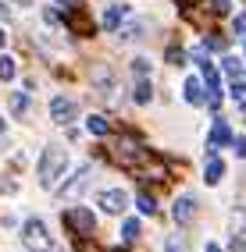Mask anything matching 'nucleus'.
I'll return each instance as SVG.
<instances>
[{
    "mask_svg": "<svg viewBox=\"0 0 246 252\" xmlns=\"http://www.w3.org/2000/svg\"><path fill=\"white\" fill-rule=\"evenodd\" d=\"M64 171H68V149L64 146H46V153L40 160V185L43 189H54Z\"/></svg>",
    "mask_w": 246,
    "mask_h": 252,
    "instance_id": "1",
    "label": "nucleus"
},
{
    "mask_svg": "<svg viewBox=\"0 0 246 252\" xmlns=\"http://www.w3.org/2000/svg\"><path fill=\"white\" fill-rule=\"evenodd\" d=\"M22 245L29 252H50V234H46V224L43 220H25L22 227Z\"/></svg>",
    "mask_w": 246,
    "mask_h": 252,
    "instance_id": "2",
    "label": "nucleus"
},
{
    "mask_svg": "<svg viewBox=\"0 0 246 252\" xmlns=\"http://www.w3.org/2000/svg\"><path fill=\"white\" fill-rule=\"evenodd\" d=\"M96 206H100L104 213H125L128 192H122V189H104V192H96Z\"/></svg>",
    "mask_w": 246,
    "mask_h": 252,
    "instance_id": "3",
    "label": "nucleus"
},
{
    "mask_svg": "<svg viewBox=\"0 0 246 252\" xmlns=\"http://www.w3.org/2000/svg\"><path fill=\"white\" fill-rule=\"evenodd\" d=\"M75 114H79L75 99H68V96H54V99H50V121H54V125H68Z\"/></svg>",
    "mask_w": 246,
    "mask_h": 252,
    "instance_id": "4",
    "label": "nucleus"
},
{
    "mask_svg": "<svg viewBox=\"0 0 246 252\" xmlns=\"http://www.w3.org/2000/svg\"><path fill=\"white\" fill-rule=\"evenodd\" d=\"M93 86H96V96H104V99H114V93H118V78H114L111 68H96L93 71Z\"/></svg>",
    "mask_w": 246,
    "mask_h": 252,
    "instance_id": "5",
    "label": "nucleus"
},
{
    "mask_svg": "<svg viewBox=\"0 0 246 252\" xmlns=\"http://www.w3.org/2000/svg\"><path fill=\"white\" fill-rule=\"evenodd\" d=\"M232 128H228V121H214V128H210V142H207V157H218V146H232Z\"/></svg>",
    "mask_w": 246,
    "mask_h": 252,
    "instance_id": "6",
    "label": "nucleus"
},
{
    "mask_svg": "<svg viewBox=\"0 0 246 252\" xmlns=\"http://www.w3.org/2000/svg\"><path fill=\"white\" fill-rule=\"evenodd\" d=\"M89 174H93V167H89V163H82L79 171H72V181H64V185H61L57 192H61L64 199L79 195V192H82V189H86V185H89Z\"/></svg>",
    "mask_w": 246,
    "mask_h": 252,
    "instance_id": "7",
    "label": "nucleus"
},
{
    "mask_svg": "<svg viewBox=\"0 0 246 252\" xmlns=\"http://www.w3.org/2000/svg\"><path fill=\"white\" fill-rule=\"evenodd\" d=\"M186 103H193V107H204L207 103V89H204V82L200 78H186Z\"/></svg>",
    "mask_w": 246,
    "mask_h": 252,
    "instance_id": "8",
    "label": "nucleus"
},
{
    "mask_svg": "<svg viewBox=\"0 0 246 252\" xmlns=\"http://www.w3.org/2000/svg\"><path fill=\"white\" fill-rule=\"evenodd\" d=\"M193 213H196V199H193V195H182V199L175 203V210H171V217H175L178 224H189Z\"/></svg>",
    "mask_w": 246,
    "mask_h": 252,
    "instance_id": "9",
    "label": "nucleus"
},
{
    "mask_svg": "<svg viewBox=\"0 0 246 252\" xmlns=\"http://www.w3.org/2000/svg\"><path fill=\"white\" fill-rule=\"evenodd\" d=\"M68 220H72L82 234H93V224H96V220H93V213H89L86 206H75V210L68 213Z\"/></svg>",
    "mask_w": 246,
    "mask_h": 252,
    "instance_id": "10",
    "label": "nucleus"
},
{
    "mask_svg": "<svg viewBox=\"0 0 246 252\" xmlns=\"http://www.w3.org/2000/svg\"><path fill=\"white\" fill-rule=\"evenodd\" d=\"M125 14H128V7H122V4H111V7H104L100 22H104V29H118V25L125 22Z\"/></svg>",
    "mask_w": 246,
    "mask_h": 252,
    "instance_id": "11",
    "label": "nucleus"
},
{
    "mask_svg": "<svg viewBox=\"0 0 246 252\" xmlns=\"http://www.w3.org/2000/svg\"><path fill=\"white\" fill-rule=\"evenodd\" d=\"M225 178V160H218V157H207V171H204V181L207 185H218Z\"/></svg>",
    "mask_w": 246,
    "mask_h": 252,
    "instance_id": "12",
    "label": "nucleus"
},
{
    "mask_svg": "<svg viewBox=\"0 0 246 252\" xmlns=\"http://www.w3.org/2000/svg\"><path fill=\"white\" fill-rule=\"evenodd\" d=\"M150 99H154V89H150V82H146V78H136V86H132V103L146 107Z\"/></svg>",
    "mask_w": 246,
    "mask_h": 252,
    "instance_id": "13",
    "label": "nucleus"
},
{
    "mask_svg": "<svg viewBox=\"0 0 246 252\" xmlns=\"http://www.w3.org/2000/svg\"><path fill=\"white\" fill-rule=\"evenodd\" d=\"M139 234H143V224L136 220V217H125V224H122V242H125V245H132Z\"/></svg>",
    "mask_w": 246,
    "mask_h": 252,
    "instance_id": "14",
    "label": "nucleus"
},
{
    "mask_svg": "<svg viewBox=\"0 0 246 252\" xmlns=\"http://www.w3.org/2000/svg\"><path fill=\"white\" fill-rule=\"evenodd\" d=\"M7 107H11V114H14V117H22V114L29 110V93H11Z\"/></svg>",
    "mask_w": 246,
    "mask_h": 252,
    "instance_id": "15",
    "label": "nucleus"
},
{
    "mask_svg": "<svg viewBox=\"0 0 246 252\" xmlns=\"http://www.w3.org/2000/svg\"><path fill=\"white\" fill-rule=\"evenodd\" d=\"M161 252H189V249H186V234H168Z\"/></svg>",
    "mask_w": 246,
    "mask_h": 252,
    "instance_id": "16",
    "label": "nucleus"
},
{
    "mask_svg": "<svg viewBox=\"0 0 246 252\" xmlns=\"http://www.w3.org/2000/svg\"><path fill=\"white\" fill-rule=\"evenodd\" d=\"M14 71H18V68H14V61L11 57H0V82H11Z\"/></svg>",
    "mask_w": 246,
    "mask_h": 252,
    "instance_id": "17",
    "label": "nucleus"
},
{
    "mask_svg": "<svg viewBox=\"0 0 246 252\" xmlns=\"http://www.w3.org/2000/svg\"><path fill=\"white\" fill-rule=\"evenodd\" d=\"M136 206H139V213H146V217L157 213V203H154L150 195H136Z\"/></svg>",
    "mask_w": 246,
    "mask_h": 252,
    "instance_id": "18",
    "label": "nucleus"
},
{
    "mask_svg": "<svg viewBox=\"0 0 246 252\" xmlns=\"http://www.w3.org/2000/svg\"><path fill=\"white\" fill-rule=\"evenodd\" d=\"M86 125H89V131H93V135H107V121H104L100 114H93Z\"/></svg>",
    "mask_w": 246,
    "mask_h": 252,
    "instance_id": "19",
    "label": "nucleus"
},
{
    "mask_svg": "<svg viewBox=\"0 0 246 252\" xmlns=\"http://www.w3.org/2000/svg\"><path fill=\"white\" fill-rule=\"evenodd\" d=\"M221 68H225V75H232V78H236V75L243 71V61H239V57H225V61H221Z\"/></svg>",
    "mask_w": 246,
    "mask_h": 252,
    "instance_id": "20",
    "label": "nucleus"
},
{
    "mask_svg": "<svg viewBox=\"0 0 246 252\" xmlns=\"http://www.w3.org/2000/svg\"><path fill=\"white\" fill-rule=\"evenodd\" d=\"M132 75H136V78H146V75H150V61H146V57H136V61H132Z\"/></svg>",
    "mask_w": 246,
    "mask_h": 252,
    "instance_id": "21",
    "label": "nucleus"
},
{
    "mask_svg": "<svg viewBox=\"0 0 246 252\" xmlns=\"http://www.w3.org/2000/svg\"><path fill=\"white\" fill-rule=\"evenodd\" d=\"M232 146H236V157L246 160V139H232Z\"/></svg>",
    "mask_w": 246,
    "mask_h": 252,
    "instance_id": "22",
    "label": "nucleus"
},
{
    "mask_svg": "<svg viewBox=\"0 0 246 252\" xmlns=\"http://www.w3.org/2000/svg\"><path fill=\"white\" fill-rule=\"evenodd\" d=\"M43 18H46V25H61V18H57V11H50V7L43 11Z\"/></svg>",
    "mask_w": 246,
    "mask_h": 252,
    "instance_id": "23",
    "label": "nucleus"
},
{
    "mask_svg": "<svg viewBox=\"0 0 246 252\" xmlns=\"http://www.w3.org/2000/svg\"><path fill=\"white\" fill-rule=\"evenodd\" d=\"M232 252H246V242L243 238H232Z\"/></svg>",
    "mask_w": 246,
    "mask_h": 252,
    "instance_id": "24",
    "label": "nucleus"
},
{
    "mask_svg": "<svg viewBox=\"0 0 246 252\" xmlns=\"http://www.w3.org/2000/svg\"><path fill=\"white\" fill-rule=\"evenodd\" d=\"M214 11H221V14H225V11H228V0H214Z\"/></svg>",
    "mask_w": 246,
    "mask_h": 252,
    "instance_id": "25",
    "label": "nucleus"
},
{
    "mask_svg": "<svg viewBox=\"0 0 246 252\" xmlns=\"http://www.w3.org/2000/svg\"><path fill=\"white\" fill-rule=\"evenodd\" d=\"M204 252H221V245H218V242H207V249H204Z\"/></svg>",
    "mask_w": 246,
    "mask_h": 252,
    "instance_id": "26",
    "label": "nucleus"
},
{
    "mask_svg": "<svg viewBox=\"0 0 246 252\" xmlns=\"http://www.w3.org/2000/svg\"><path fill=\"white\" fill-rule=\"evenodd\" d=\"M236 29H239V32H246V14H239V22H236Z\"/></svg>",
    "mask_w": 246,
    "mask_h": 252,
    "instance_id": "27",
    "label": "nucleus"
},
{
    "mask_svg": "<svg viewBox=\"0 0 246 252\" xmlns=\"http://www.w3.org/2000/svg\"><path fill=\"white\" fill-rule=\"evenodd\" d=\"M0 18H11V7L7 4H0Z\"/></svg>",
    "mask_w": 246,
    "mask_h": 252,
    "instance_id": "28",
    "label": "nucleus"
},
{
    "mask_svg": "<svg viewBox=\"0 0 246 252\" xmlns=\"http://www.w3.org/2000/svg\"><path fill=\"white\" fill-rule=\"evenodd\" d=\"M4 131H7V125H4V117H0V139H4Z\"/></svg>",
    "mask_w": 246,
    "mask_h": 252,
    "instance_id": "29",
    "label": "nucleus"
},
{
    "mask_svg": "<svg viewBox=\"0 0 246 252\" xmlns=\"http://www.w3.org/2000/svg\"><path fill=\"white\" fill-rule=\"evenodd\" d=\"M14 4H22V7H32V0H14Z\"/></svg>",
    "mask_w": 246,
    "mask_h": 252,
    "instance_id": "30",
    "label": "nucleus"
},
{
    "mask_svg": "<svg viewBox=\"0 0 246 252\" xmlns=\"http://www.w3.org/2000/svg\"><path fill=\"white\" fill-rule=\"evenodd\" d=\"M57 4H75V0H57Z\"/></svg>",
    "mask_w": 246,
    "mask_h": 252,
    "instance_id": "31",
    "label": "nucleus"
},
{
    "mask_svg": "<svg viewBox=\"0 0 246 252\" xmlns=\"http://www.w3.org/2000/svg\"><path fill=\"white\" fill-rule=\"evenodd\" d=\"M4 39H7V36H4V32H0V46H4Z\"/></svg>",
    "mask_w": 246,
    "mask_h": 252,
    "instance_id": "32",
    "label": "nucleus"
},
{
    "mask_svg": "<svg viewBox=\"0 0 246 252\" xmlns=\"http://www.w3.org/2000/svg\"><path fill=\"white\" fill-rule=\"evenodd\" d=\"M243 50H246V46H243Z\"/></svg>",
    "mask_w": 246,
    "mask_h": 252,
    "instance_id": "33",
    "label": "nucleus"
}]
</instances>
